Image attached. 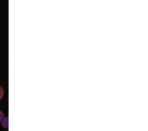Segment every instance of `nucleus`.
I'll return each mask as SVG.
<instances>
[{"label":"nucleus","instance_id":"nucleus-1","mask_svg":"<svg viewBox=\"0 0 148 131\" xmlns=\"http://www.w3.org/2000/svg\"><path fill=\"white\" fill-rule=\"evenodd\" d=\"M2 127L5 128V129H8L9 128V118L8 116H4V118L2 119L1 121Z\"/></svg>","mask_w":148,"mask_h":131},{"label":"nucleus","instance_id":"nucleus-2","mask_svg":"<svg viewBox=\"0 0 148 131\" xmlns=\"http://www.w3.org/2000/svg\"><path fill=\"white\" fill-rule=\"evenodd\" d=\"M4 95H5L4 88L2 87L1 85H0V100H1L3 98Z\"/></svg>","mask_w":148,"mask_h":131},{"label":"nucleus","instance_id":"nucleus-3","mask_svg":"<svg viewBox=\"0 0 148 131\" xmlns=\"http://www.w3.org/2000/svg\"><path fill=\"white\" fill-rule=\"evenodd\" d=\"M4 116H5V115H4L3 112L1 110H0V123H1L2 119L4 118Z\"/></svg>","mask_w":148,"mask_h":131}]
</instances>
